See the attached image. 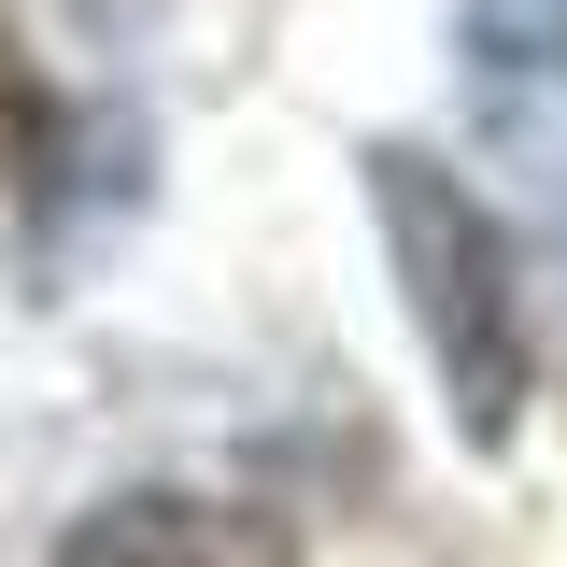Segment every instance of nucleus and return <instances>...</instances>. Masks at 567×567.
Returning <instances> with one entry per match:
<instances>
[{
  "label": "nucleus",
  "instance_id": "f257e3e1",
  "mask_svg": "<svg viewBox=\"0 0 567 567\" xmlns=\"http://www.w3.org/2000/svg\"><path fill=\"white\" fill-rule=\"evenodd\" d=\"M369 199H383V241H398V284H412V327L440 354V383H454V425L468 440H511L525 412V284H511V241H496V213L412 156V142H383L369 156Z\"/></svg>",
  "mask_w": 567,
  "mask_h": 567
},
{
  "label": "nucleus",
  "instance_id": "7ed1b4c3",
  "mask_svg": "<svg viewBox=\"0 0 567 567\" xmlns=\"http://www.w3.org/2000/svg\"><path fill=\"white\" fill-rule=\"evenodd\" d=\"M483 71H496V85L567 71V0H483Z\"/></svg>",
  "mask_w": 567,
  "mask_h": 567
},
{
  "label": "nucleus",
  "instance_id": "20e7f679",
  "mask_svg": "<svg viewBox=\"0 0 567 567\" xmlns=\"http://www.w3.org/2000/svg\"><path fill=\"white\" fill-rule=\"evenodd\" d=\"M29 156H43V85H29V58L0 43V185H14Z\"/></svg>",
  "mask_w": 567,
  "mask_h": 567
},
{
  "label": "nucleus",
  "instance_id": "f03ea898",
  "mask_svg": "<svg viewBox=\"0 0 567 567\" xmlns=\"http://www.w3.org/2000/svg\"><path fill=\"white\" fill-rule=\"evenodd\" d=\"M58 567H284L256 525H227V511H199V496H114V511H85L71 525Z\"/></svg>",
  "mask_w": 567,
  "mask_h": 567
}]
</instances>
